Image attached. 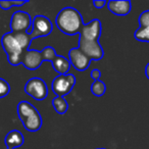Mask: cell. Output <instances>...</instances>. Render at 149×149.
Instances as JSON below:
<instances>
[{"mask_svg":"<svg viewBox=\"0 0 149 149\" xmlns=\"http://www.w3.org/2000/svg\"><path fill=\"white\" fill-rule=\"evenodd\" d=\"M4 143L6 145V149H15L21 147L25 143V138L23 134L17 130H11L5 136Z\"/></svg>","mask_w":149,"mask_h":149,"instance_id":"obj_13","label":"cell"},{"mask_svg":"<svg viewBox=\"0 0 149 149\" xmlns=\"http://www.w3.org/2000/svg\"><path fill=\"white\" fill-rule=\"evenodd\" d=\"M43 62L42 54L38 50L29 49L27 51L23 52L22 55V63L24 64L26 68L30 70H35L41 66Z\"/></svg>","mask_w":149,"mask_h":149,"instance_id":"obj_10","label":"cell"},{"mask_svg":"<svg viewBox=\"0 0 149 149\" xmlns=\"http://www.w3.org/2000/svg\"><path fill=\"white\" fill-rule=\"evenodd\" d=\"M51 63L54 70L58 72V74H68L70 65H72L70 60L61 55H56V57L54 58V60Z\"/></svg>","mask_w":149,"mask_h":149,"instance_id":"obj_14","label":"cell"},{"mask_svg":"<svg viewBox=\"0 0 149 149\" xmlns=\"http://www.w3.org/2000/svg\"><path fill=\"white\" fill-rule=\"evenodd\" d=\"M17 114L24 128L29 132H37L42 127L41 114L29 101H21L17 104Z\"/></svg>","mask_w":149,"mask_h":149,"instance_id":"obj_2","label":"cell"},{"mask_svg":"<svg viewBox=\"0 0 149 149\" xmlns=\"http://www.w3.org/2000/svg\"><path fill=\"white\" fill-rule=\"evenodd\" d=\"M139 25L140 28L149 27V10H145L139 17Z\"/></svg>","mask_w":149,"mask_h":149,"instance_id":"obj_22","label":"cell"},{"mask_svg":"<svg viewBox=\"0 0 149 149\" xmlns=\"http://www.w3.org/2000/svg\"><path fill=\"white\" fill-rule=\"evenodd\" d=\"M76 77L74 74H58L52 81L51 88L56 96L63 97L68 95L76 85Z\"/></svg>","mask_w":149,"mask_h":149,"instance_id":"obj_3","label":"cell"},{"mask_svg":"<svg viewBox=\"0 0 149 149\" xmlns=\"http://www.w3.org/2000/svg\"><path fill=\"white\" fill-rule=\"evenodd\" d=\"M41 54H42V58H43V61H50V62L53 61L54 58L57 55L54 48L51 47V46H47V47L44 48L41 51Z\"/></svg>","mask_w":149,"mask_h":149,"instance_id":"obj_19","label":"cell"},{"mask_svg":"<svg viewBox=\"0 0 149 149\" xmlns=\"http://www.w3.org/2000/svg\"><path fill=\"white\" fill-rule=\"evenodd\" d=\"M26 3H28V1H10V0L2 1V0H0V7L4 10H7V9H10L13 6H22Z\"/></svg>","mask_w":149,"mask_h":149,"instance_id":"obj_20","label":"cell"},{"mask_svg":"<svg viewBox=\"0 0 149 149\" xmlns=\"http://www.w3.org/2000/svg\"><path fill=\"white\" fill-rule=\"evenodd\" d=\"M1 44H2V47L4 49V52L7 54V56L22 55L24 52L21 45L17 41V39L15 38V36H13V34L11 32L10 33L4 34L2 36V38H1Z\"/></svg>","mask_w":149,"mask_h":149,"instance_id":"obj_11","label":"cell"},{"mask_svg":"<svg viewBox=\"0 0 149 149\" xmlns=\"http://www.w3.org/2000/svg\"><path fill=\"white\" fill-rule=\"evenodd\" d=\"M57 28L68 36L78 35L84 26L82 15L74 7H64L58 13L55 19Z\"/></svg>","mask_w":149,"mask_h":149,"instance_id":"obj_1","label":"cell"},{"mask_svg":"<svg viewBox=\"0 0 149 149\" xmlns=\"http://www.w3.org/2000/svg\"><path fill=\"white\" fill-rule=\"evenodd\" d=\"M97 149H105V148H97Z\"/></svg>","mask_w":149,"mask_h":149,"instance_id":"obj_27","label":"cell"},{"mask_svg":"<svg viewBox=\"0 0 149 149\" xmlns=\"http://www.w3.org/2000/svg\"><path fill=\"white\" fill-rule=\"evenodd\" d=\"M106 91V86L105 84L102 81H94V83L92 84L91 86V92L93 95L97 96V97H100L102 96Z\"/></svg>","mask_w":149,"mask_h":149,"instance_id":"obj_17","label":"cell"},{"mask_svg":"<svg viewBox=\"0 0 149 149\" xmlns=\"http://www.w3.org/2000/svg\"><path fill=\"white\" fill-rule=\"evenodd\" d=\"M23 55V54H22ZM22 55H9L7 56L8 62L13 66H17L22 63Z\"/></svg>","mask_w":149,"mask_h":149,"instance_id":"obj_23","label":"cell"},{"mask_svg":"<svg viewBox=\"0 0 149 149\" xmlns=\"http://www.w3.org/2000/svg\"><path fill=\"white\" fill-rule=\"evenodd\" d=\"M134 37L136 40L141 42H149V27L139 28L136 30L134 34Z\"/></svg>","mask_w":149,"mask_h":149,"instance_id":"obj_18","label":"cell"},{"mask_svg":"<svg viewBox=\"0 0 149 149\" xmlns=\"http://www.w3.org/2000/svg\"><path fill=\"white\" fill-rule=\"evenodd\" d=\"M25 92L28 95L32 96L35 100L42 101L48 95V88L46 83L41 78H32L26 83Z\"/></svg>","mask_w":149,"mask_h":149,"instance_id":"obj_4","label":"cell"},{"mask_svg":"<svg viewBox=\"0 0 149 149\" xmlns=\"http://www.w3.org/2000/svg\"><path fill=\"white\" fill-rule=\"evenodd\" d=\"M10 92V86L4 79L0 78V98L7 96Z\"/></svg>","mask_w":149,"mask_h":149,"instance_id":"obj_21","label":"cell"},{"mask_svg":"<svg viewBox=\"0 0 149 149\" xmlns=\"http://www.w3.org/2000/svg\"><path fill=\"white\" fill-rule=\"evenodd\" d=\"M68 60H70V64L80 72L87 70L90 65V62H91V59L87 55H85L79 49V47L72 48L68 51Z\"/></svg>","mask_w":149,"mask_h":149,"instance_id":"obj_8","label":"cell"},{"mask_svg":"<svg viewBox=\"0 0 149 149\" xmlns=\"http://www.w3.org/2000/svg\"><path fill=\"white\" fill-rule=\"evenodd\" d=\"M101 31H102L101 22L99 19H92L88 24H84L79 36L85 38L87 40L98 41L100 36H101Z\"/></svg>","mask_w":149,"mask_h":149,"instance_id":"obj_9","label":"cell"},{"mask_svg":"<svg viewBox=\"0 0 149 149\" xmlns=\"http://www.w3.org/2000/svg\"><path fill=\"white\" fill-rule=\"evenodd\" d=\"M107 8L110 13L116 15H127L132 9V4L129 0H110L107 2Z\"/></svg>","mask_w":149,"mask_h":149,"instance_id":"obj_12","label":"cell"},{"mask_svg":"<svg viewBox=\"0 0 149 149\" xmlns=\"http://www.w3.org/2000/svg\"><path fill=\"white\" fill-rule=\"evenodd\" d=\"M33 24L31 15L26 11H15L10 19L11 33H29L30 27Z\"/></svg>","mask_w":149,"mask_h":149,"instance_id":"obj_5","label":"cell"},{"mask_svg":"<svg viewBox=\"0 0 149 149\" xmlns=\"http://www.w3.org/2000/svg\"><path fill=\"white\" fill-rule=\"evenodd\" d=\"M145 74H146L147 79L149 80V62H148V63H147L146 68H145Z\"/></svg>","mask_w":149,"mask_h":149,"instance_id":"obj_26","label":"cell"},{"mask_svg":"<svg viewBox=\"0 0 149 149\" xmlns=\"http://www.w3.org/2000/svg\"><path fill=\"white\" fill-rule=\"evenodd\" d=\"M52 106L55 109V111L59 114H64L68 109V104L66 100L63 97H59V96H56L55 98H53Z\"/></svg>","mask_w":149,"mask_h":149,"instance_id":"obj_15","label":"cell"},{"mask_svg":"<svg viewBox=\"0 0 149 149\" xmlns=\"http://www.w3.org/2000/svg\"><path fill=\"white\" fill-rule=\"evenodd\" d=\"M91 78L94 80V81H99L100 77H101V72L97 68H94V70H91Z\"/></svg>","mask_w":149,"mask_h":149,"instance_id":"obj_24","label":"cell"},{"mask_svg":"<svg viewBox=\"0 0 149 149\" xmlns=\"http://www.w3.org/2000/svg\"><path fill=\"white\" fill-rule=\"evenodd\" d=\"M33 30L30 32L32 39L49 36L53 30V25L48 17L44 15H36L33 19Z\"/></svg>","mask_w":149,"mask_h":149,"instance_id":"obj_7","label":"cell"},{"mask_svg":"<svg viewBox=\"0 0 149 149\" xmlns=\"http://www.w3.org/2000/svg\"><path fill=\"white\" fill-rule=\"evenodd\" d=\"M13 36L17 39V41L19 42V44L21 45L22 49L24 51L29 50L30 44H31L32 40H33L31 35H30V33H17V34H13Z\"/></svg>","mask_w":149,"mask_h":149,"instance_id":"obj_16","label":"cell"},{"mask_svg":"<svg viewBox=\"0 0 149 149\" xmlns=\"http://www.w3.org/2000/svg\"><path fill=\"white\" fill-rule=\"evenodd\" d=\"M79 49L91 60H100L104 55L103 49L98 41L87 40L79 36Z\"/></svg>","mask_w":149,"mask_h":149,"instance_id":"obj_6","label":"cell"},{"mask_svg":"<svg viewBox=\"0 0 149 149\" xmlns=\"http://www.w3.org/2000/svg\"><path fill=\"white\" fill-rule=\"evenodd\" d=\"M105 4H107V2H106L105 0H95V1H93V5L98 9L103 8L105 6Z\"/></svg>","mask_w":149,"mask_h":149,"instance_id":"obj_25","label":"cell"}]
</instances>
